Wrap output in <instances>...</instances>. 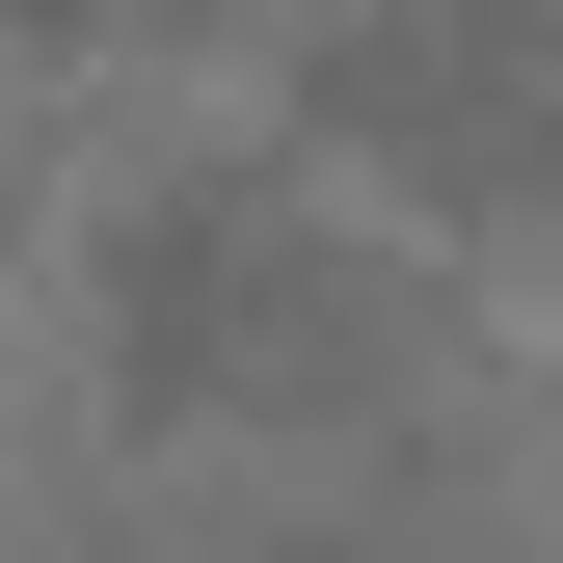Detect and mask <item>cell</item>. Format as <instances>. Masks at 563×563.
<instances>
[{
  "label": "cell",
  "mask_w": 563,
  "mask_h": 563,
  "mask_svg": "<svg viewBox=\"0 0 563 563\" xmlns=\"http://www.w3.org/2000/svg\"><path fill=\"white\" fill-rule=\"evenodd\" d=\"M376 242L322 216L296 162H162L108 216V376L162 402V430H296V402L376 376Z\"/></svg>",
  "instance_id": "6da1fadb"
}]
</instances>
